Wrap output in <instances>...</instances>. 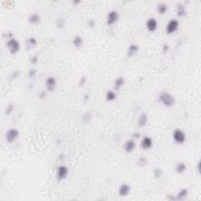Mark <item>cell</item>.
<instances>
[{
  "mask_svg": "<svg viewBox=\"0 0 201 201\" xmlns=\"http://www.w3.org/2000/svg\"><path fill=\"white\" fill-rule=\"evenodd\" d=\"M36 75H37V70L35 69V68H31V69L28 71V77L31 79L35 78Z\"/></svg>",
  "mask_w": 201,
  "mask_h": 201,
  "instance_id": "cell-29",
  "label": "cell"
},
{
  "mask_svg": "<svg viewBox=\"0 0 201 201\" xmlns=\"http://www.w3.org/2000/svg\"><path fill=\"white\" fill-rule=\"evenodd\" d=\"M136 148V143L135 141L131 138V139H129L126 141L124 145V149L126 153H133V150L135 149Z\"/></svg>",
  "mask_w": 201,
  "mask_h": 201,
  "instance_id": "cell-12",
  "label": "cell"
},
{
  "mask_svg": "<svg viewBox=\"0 0 201 201\" xmlns=\"http://www.w3.org/2000/svg\"><path fill=\"white\" fill-rule=\"evenodd\" d=\"M126 83V80L123 76H118L114 81V91H119L122 88Z\"/></svg>",
  "mask_w": 201,
  "mask_h": 201,
  "instance_id": "cell-17",
  "label": "cell"
},
{
  "mask_svg": "<svg viewBox=\"0 0 201 201\" xmlns=\"http://www.w3.org/2000/svg\"><path fill=\"white\" fill-rule=\"evenodd\" d=\"M14 109H15V106H14V104H12V103H10V104H8L7 106L6 107V108H5V115H7V116H9V115H10L12 112H14Z\"/></svg>",
  "mask_w": 201,
  "mask_h": 201,
  "instance_id": "cell-26",
  "label": "cell"
},
{
  "mask_svg": "<svg viewBox=\"0 0 201 201\" xmlns=\"http://www.w3.org/2000/svg\"><path fill=\"white\" fill-rule=\"evenodd\" d=\"M139 51V47L138 45L136 43H131L130 45L127 48V54L129 58H132V57L135 56L136 54Z\"/></svg>",
  "mask_w": 201,
  "mask_h": 201,
  "instance_id": "cell-14",
  "label": "cell"
},
{
  "mask_svg": "<svg viewBox=\"0 0 201 201\" xmlns=\"http://www.w3.org/2000/svg\"><path fill=\"white\" fill-rule=\"evenodd\" d=\"M87 26L90 28H94L96 26V21H95L94 19H90L88 21H87Z\"/></svg>",
  "mask_w": 201,
  "mask_h": 201,
  "instance_id": "cell-33",
  "label": "cell"
},
{
  "mask_svg": "<svg viewBox=\"0 0 201 201\" xmlns=\"http://www.w3.org/2000/svg\"><path fill=\"white\" fill-rule=\"evenodd\" d=\"M120 19V14L116 10H111L107 15L106 23L108 25H112L116 24Z\"/></svg>",
  "mask_w": 201,
  "mask_h": 201,
  "instance_id": "cell-7",
  "label": "cell"
},
{
  "mask_svg": "<svg viewBox=\"0 0 201 201\" xmlns=\"http://www.w3.org/2000/svg\"><path fill=\"white\" fill-rule=\"evenodd\" d=\"M27 44L28 45L29 47H35L37 44V39H35V37H29L28 39H27Z\"/></svg>",
  "mask_w": 201,
  "mask_h": 201,
  "instance_id": "cell-27",
  "label": "cell"
},
{
  "mask_svg": "<svg viewBox=\"0 0 201 201\" xmlns=\"http://www.w3.org/2000/svg\"><path fill=\"white\" fill-rule=\"evenodd\" d=\"M148 163H149L148 158L146 157H144V156H141L137 160V164L141 168H143V167H145V166H147Z\"/></svg>",
  "mask_w": 201,
  "mask_h": 201,
  "instance_id": "cell-23",
  "label": "cell"
},
{
  "mask_svg": "<svg viewBox=\"0 0 201 201\" xmlns=\"http://www.w3.org/2000/svg\"><path fill=\"white\" fill-rule=\"evenodd\" d=\"M69 173L68 166L65 165H60L58 166L56 170V178L58 181H63L66 179Z\"/></svg>",
  "mask_w": 201,
  "mask_h": 201,
  "instance_id": "cell-6",
  "label": "cell"
},
{
  "mask_svg": "<svg viewBox=\"0 0 201 201\" xmlns=\"http://www.w3.org/2000/svg\"><path fill=\"white\" fill-rule=\"evenodd\" d=\"M130 191H131V187L130 186V185H128L127 183H123L119 187L118 194L120 196L125 197V196H127L129 195Z\"/></svg>",
  "mask_w": 201,
  "mask_h": 201,
  "instance_id": "cell-10",
  "label": "cell"
},
{
  "mask_svg": "<svg viewBox=\"0 0 201 201\" xmlns=\"http://www.w3.org/2000/svg\"><path fill=\"white\" fill-rule=\"evenodd\" d=\"M116 97H117V94H116V91H114V90L113 91L109 90L105 94V99L108 102H111V101H113V100H116Z\"/></svg>",
  "mask_w": 201,
  "mask_h": 201,
  "instance_id": "cell-21",
  "label": "cell"
},
{
  "mask_svg": "<svg viewBox=\"0 0 201 201\" xmlns=\"http://www.w3.org/2000/svg\"><path fill=\"white\" fill-rule=\"evenodd\" d=\"M197 170L199 172H200V161L197 163Z\"/></svg>",
  "mask_w": 201,
  "mask_h": 201,
  "instance_id": "cell-41",
  "label": "cell"
},
{
  "mask_svg": "<svg viewBox=\"0 0 201 201\" xmlns=\"http://www.w3.org/2000/svg\"><path fill=\"white\" fill-rule=\"evenodd\" d=\"M177 15L179 18H185L187 15V10L186 6L182 2H179L177 5Z\"/></svg>",
  "mask_w": 201,
  "mask_h": 201,
  "instance_id": "cell-16",
  "label": "cell"
},
{
  "mask_svg": "<svg viewBox=\"0 0 201 201\" xmlns=\"http://www.w3.org/2000/svg\"><path fill=\"white\" fill-rule=\"evenodd\" d=\"M90 99V95L88 94H85L83 95V100H85V101H87V100Z\"/></svg>",
  "mask_w": 201,
  "mask_h": 201,
  "instance_id": "cell-38",
  "label": "cell"
},
{
  "mask_svg": "<svg viewBox=\"0 0 201 201\" xmlns=\"http://www.w3.org/2000/svg\"><path fill=\"white\" fill-rule=\"evenodd\" d=\"M92 118H93V116L91 112H86L83 116V121L85 123H88L92 120Z\"/></svg>",
  "mask_w": 201,
  "mask_h": 201,
  "instance_id": "cell-28",
  "label": "cell"
},
{
  "mask_svg": "<svg viewBox=\"0 0 201 201\" xmlns=\"http://www.w3.org/2000/svg\"><path fill=\"white\" fill-rule=\"evenodd\" d=\"M187 170V166L184 162H179L175 166V171L178 174H182L186 172Z\"/></svg>",
  "mask_w": 201,
  "mask_h": 201,
  "instance_id": "cell-20",
  "label": "cell"
},
{
  "mask_svg": "<svg viewBox=\"0 0 201 201\" xmlns=\"http://www.w3.org/2000/svg\"><path fill=\"white\" fill-rule=\"evenodd\" d=\"M169 50H170V47L167 43H163L162 45V52L163 54H166L169 51Z\"/></svg>",
  "mask_w": 201,
  "mask_h": 201,
  "instance_id": "cell-34",
  "label": "cell"
},
{
  "mask_svg": "<svg viewBox=\"0 0 201 201\" xmlns=\"http://www.w3.org/2000/svg\"><path fill=\"white\" fill-rule=\"evenodd\" d=\"M38 97H39V98L41 99V100H43V99H45L47 97V92L44 91H41L39 93V94H38Z\"/></svg>",
  "mask_w": 201,
  "mask_h": 201,
  "instance_id": "cell-35",
  "label": "cell"
},
{
  "mask_svg": "<svg viewBox=\"0 0 201 201\" xmlns=\"http://www.w3.org/2000/svg\"><path fill=\"white\" fill-rule=\"evenodd\" d=\"M20 136V132L16 128H10L7 130L5 133V138L8 143H14V141L18 140V137Z\"/></svg>",
  "mask_w": 201,
  "mask_h": 201,
  "instance_id": "cell-4",
  "label": "cell"
},
{
  "mask_svg": "<svg viewBox=\"0 0 201 201\" xmlns=\"http://www.w3.org/2000/svg\"><path fill=\"white\" fill-rule=\"evenodd\" d=\"M172 138L176 144L182 145V144H184L186 142V133H185L184 130H182V129L177 128V129L174 130V131H173Z\"/></svg>",
  "mask_w": 201,
  "mask_h": 201,
  "instance_id": "cell-3",
  "label": "cell"
},
{
  "mask_svg": "<svg viewBox=\"0 0 201 201\" xmlns=\"http://www.w3.org/2000/svg\"><path fill=\"white\" fill-rule=\"evenodd\" d=\"M66 19L63 17H60L56 20V27L58 29H63L65 27Z\"/></svg>",
  "mask_w": 201,
  "mask_h": 201,
  "instance_id": "cell-25",
  "label": "cell"
},
{
  "mask_svg": "<svg viewBox=\"0 0 201 201\" xmlns=\"http://www.w3.org/2000/svg\"><path fill=\"white\" fill-rule=\"evenodd\" d=\"M72 45L73 47L75 48H81L83 46V39L81 35H77L74 36L73 39H72Z\"/></svg>",
  "mask_w": 201,
  "mask_h": 201,
  "instance_id": "cell-18",
  "label": "cell"
},
{
  "mask_svg": "<svg viewBox=\"0 0 201 201\" xmlns=\"http://www.w3.org/2000/svg\"><path fill=\"white\" fill-rule=\"evenodd\" d=\"M149 122V116L146 112H141V115L137 118V125L140 127H144L148 124Z\"/></svg>",
  "mask_w": 201,
  "mask_h": 201,
  "instance_id": "cell-13",
  "label": "cell"
},
{
  "mask_svg": "<svg viewBox=\"0 0 201 201\" xmlns=\"http://www.w3.org/2000/svg\"><path fill=\"white\" fill-rule=\"evenodd\" d=\"M42 18L39 14H36V13H34V14H31L28 16V21L31 25H39L40 23Z\"/></svg>",
  "mask_w": 201,
  "mask_h": 201,
  "instance_id": "cell-15",
  "label": "cell"
},
{
  "mask_svg": "<svg viewBox=\"0 0 201 201\" xmlns=\"http://www.w3.org/2000/svg\"><path fill=\"white\" fill-rule=\"evenodd\" d=\"M167 10H168V6L164 2H160V3H159L157 6V13L159 14H160V15L166 14Z\"/></svg>",
  "mask_w": 201,
  "mask_h": 201,
  "instance_id": "cell-22",
  "label": "cell"
},
{
  "mask_svg": "<svg viewBox=\"0 0 201 201\" xmlns=\"http://www.w3.org/2000/svg\"><path fill=\"white\" fill-rule=\"evenodd\" d=\"M20 75V72L18 71V70H14V71H13V72H12L11 74H10V78H11V79H17L18 77H19Z\"/></svg>",
  "mask_w": 201,
  "mask_h": 201,
  "instance_id": "cell-30",
  "label": "cell"
},
{
  "mask_svg": "<svg viewBox=\"0 0 201 201\" xmlns=\"http://www.w3.org/2000/svg\"><path fill=\"white\" fill-rule=\"evenodd\" d=\"M189 195V190L187 189H182L175 196L176 200H183Z\"/></svg>",
  "mask_w": 201,
  "mask_h": 201,
  "instance_id": "cell-19",
  "label": "cell"
},
{
  "mask_svg": "<svg viewBox=\"0 0 201 201\" xmlns=\"http://www.w3.org/2000/svg\"><path fill=\"white\" fill-rule=\"evenodd\" d=\"M6 47L8 49L9 52L11 54H18L21 50V43L15 38L8 39L6 43Z\"/></svg>",
  "mask_w": 201,
  "mask_h": 201,
  "instance_id": "cell-2",
  "label": "cell"
},
{
  "mask_svg": "<svg viewBox=\"0 0 201 201\" xmlns=\"http://www.w3.org/2000/svg\"><path fill=\"white\" fill-rule=\"evenodd\" d=\"M87 79L86 76H82V77H80V79H79V87H83V86L87 83Z\"/></svg>",
  "mask_w": 201,
  "mask_h": 201,
  "instance_id": "cell-32",
  "label": "cell"
},
{
  "mask_svg": "<svg viewBox=\"0 0 201 201\" xmlns=\"http://www.w3.org/2000/svg\"><path fill=\"white\" fill-rule=\"evenodd\" d=\"M141 147L143 150H149L153 148V141L152 137L149 136H144L141 138Z\"/></svg>",
  "mask_w": 201,
  "mask_h": 201,
  "instance_id": "cell-9",
  "label": "cell"
},
{
  "mask_svg": "<svg viewBox=\"0 0 201 201\" xmlns=\"http://www.w3.org/2000/svg\"><path fill=\"white\" fill-rule=\"evenodd\" d=\"M38 61H39V58L37 55H33L30 58V63L31 64H36Z\"/></svg>",
  "mask_w": 201,
  "mask_h": 201,
  "instance_id": "cell-31",
  "label": "cell"
},
{
  "mask_svg": "<svg viewBox=\"0 0 201 201\" xmlns=\"http://www.w3.org/2000/svg\"><path fill=\"white\" fill-rule=\"evenodd\" d=\"M64 158H65V155H64V153H61V154L58 156V160L60 161H63L64 160Z\"/></svg>",
  "mask_w": 201,
  "mask_h": 201,
  "instance_id": "cell-37",
  "label": "cell"
},
{
  "mask_svg": "<svg viewBox=\"0 0 201 201\" xmlns=\"http://www.w3.org/2000/svg\"><path fill=\"white\" fill-rule=\"evenodd\" d=\"M159 101L166 107H172L175 104V98L167 91H162L159 94Z\"/></svg>",
  "mask_w": 201,
  "mask_h": 201,
  "instance_id": "cell-1",
  "label": "cell"
},
{
  "mask_svg": "<svg viewBox=\"0 0 201 201\" xmlns=\"http://www.w3.org/2000/svg\"><path fill=\"white\" fill-rule=\"evenodd\" d=\"M179 21L178 20L176 19H171L170 20L166 25V28H165V31H166V34L168 35H171L174 34V32L178 31V28H179Z\"/></svg>",
  "mask_w": 201,
  "mask_h": 201,
  "instance_id": "cell-5",
  "label": "cell"
},
{
  "mask_svg": "<svg viewBox=\"0 0 201 201\" xmlns=\"http://www.w3.org/2000/svg\"><path fill=\"white\" fill-rule=\"evenodd\" d=\"M153 176L156 179H160V178H162L163 174V169L160 166H156L154 169H153Z\"/></svg>",
  "mask_w": 201,
  "mask_h": 201,
  "instance_id": "cell-24",
  "label": "cell"
},
{
  "mask_svg": "<svg viewBox=\"0 0 201 201\" xmlns=\"http://www.w3.org/2000/svg\"><path fill=\"white\" fill-rule=\"evenodd\" d=\"M145 26H146V28L148 29V31H150V32H153L158 28V21H157V20L156 18H150L147 20Z\"/></svg>",
  "mask_w": 201,
  "mask_h": 201,
  "instance_id": "cell-11",
  "label": "cell"
},
{
  "mask_svg": "<svg viewBox=\"0 0 201 201\" xmlns=\"http://www.w3.org/2000/svg\"><path fill=\"white\" fill-rule=\"evenodd\" d=\"M167 199H168L169 200H176L175 196H173V195L168 196H167Z\"/></svg>",
  "mask_w": 201,
  "mask_h": 201,
  "instance_id": "cell-40",
  "label": "cell"
},
{
  "mask_svg": "<svg viewBox=\"0 0 201 201\" xmlns=\"http://www.w3.org/2000/svg\"><path fill=\"white\" fill-rule=\"evenodd\" d=\"M80 2H81L80 0H73V1H72V4H73L74 6H77L78 4H79Z\"/></svg>",
  "mask_w": 201,
  "mask_h": 201,
  "instance_id": "cell-39",
  "label": "cell"
},
{
  "mask_svg": "<svg viewBox=\"0 0 201 201\" xmlns=\"http://www.w3.org/2000/svg\"><path fill=\"white\" fill-rule=\"evenodd\" d=\"M140 137H141V133L138 131H133V133H132V138H133V140L138 139Z\"/></svg>",
  "mask_w": 201,
  "mask_h": 201,
  "instance_id": "cell-36",
  "label": "cell"
},
{
  "mask_svg": "<svg viewBox=\"0 0 201 201\" xmlns=\"http://www.w3.org/2000/svg\"><path fill=\"white\" fill-rule=\"evenodd\" d=\"M45 85L46 88L49 92H53L56 89L57 87V79L54 76H48L45 80Z\"/></svg>",
  "mask_w": 201,
  "mask_h": 201,
  "instance_id": "cell-8",
  "label": "cell"
}]
</instances>
